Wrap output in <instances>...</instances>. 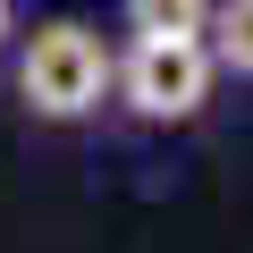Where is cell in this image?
<instances>
[{"instance_id": "obj_1", "label": "cell", "mask_w": 253, "mask_h": 253, "mask_svg": "<svg viewBox=\"0 0 253 253\" xmlns=\"http://www.w3.org/2000/svg\"><path fill=\"white\" fill-rule=\"evenodd\" d=\"M110 76H118V59H110V42H101L84 17L34 26L26 68H17V84H26V101H34L42 118H84V110L110 93Z\"/></svg>"}, {"instance_id": "obj_2", "label": "cell", "mask_w": 253, "mask_h": 253, "mask_svg": "<svg viewBox=\"0 0 253 253\" xmlns=\"http://www.w3.org/2000/svg\"><path fill=\"white\" fill-rule=\"evenodd\" d=\"M211 51L203 42H135L126 51V68H118V84H126V101H135L144 118H194L203 101H211Z\"/></svg>"}, {"instance_id": "obj_3", "label": "cell", "mask_w": 253, "mask_h": 253, "mask_svg": "<svg viewBox=\"0 0 253 253\" xmlns=\"http://www.w3.org/2000/svg\"><path fill=\"white\" fill-rule=\"evenodd\" d=\"M126 26L135 42H203L211 0H126Z\"/></svg>"}, {"instance_id": "obj_4", "label": "cell", "mask_w": 253, "mask_h": 253, "mask_svg": "<svg viewBox=\"0 0 253 253\" xmlns=\"http://www.w3.org/2000/svg\"><path fill=\"white\" fill-rule=\"evenodd\" d=\"M211 42V68H228V76H253V0H211V26H203Z\"/></svg>"}, {"instance_id": "obj_5", "label": "cell", "mask_w": 253, "mask_h": 253, "mask_svg": "<svg viewBox=\"0 0 253 253\" xmlns=\"http://www.w3.org/2000/svg\"><path fill=\"white\" fill-rule=\"evenodd\" d=\"M0 34H9V0H0Z\"/></svg>"}]
</instances>
